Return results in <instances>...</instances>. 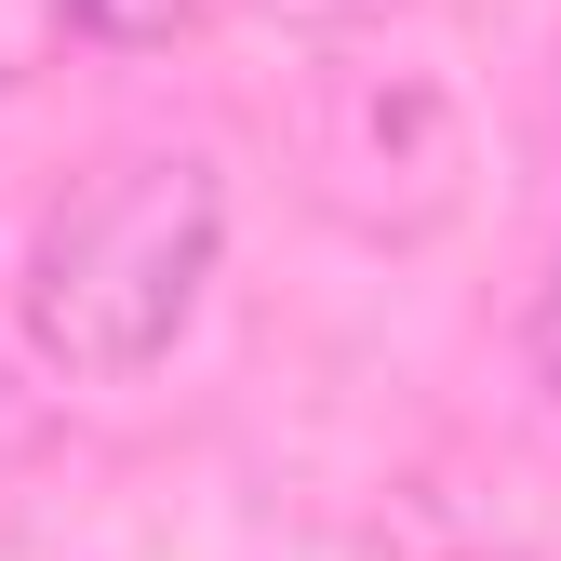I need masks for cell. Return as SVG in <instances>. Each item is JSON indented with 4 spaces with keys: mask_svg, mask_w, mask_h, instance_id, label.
I'll list each match as a JSON object with an SVG mask.
<instances>
[{
    "mask_svg": "<svg viewBox=\"0 0 561 561\" xmlns=\"http://www.w3.org/2000/svg\"><path fill=\"white\" fill-rule=\"evenodd\" d=\"M228 254V174L215 148H121L41 215L27 241V347L81 388L148 375L201 321Z\"/></svg>",
    "mask_w": 561,
    "mask_h": 561,
    "instance_id": "cell-1",
    "label": "cell"
},
{
    "mask_svg": "<svg viewBox=\"0 0 561 561\" xmlns=\"http://www.w3.org/2000/svg\"><path fill=\"white\" fill-rule=\"evenodd\" d=\"M308 187L362 241H428L468 201V121L428 67H334L308 94Z\"/></svg>",
    "mask_w": 561,
    "mask_h": 561,
    "instance_id": "cell-2",
    "label": "cell"
},
{
    "mask_svg": "<svg viewBox=\"0 0 561 561\" xmlns=\"http://www.w3.org/2000/svg\"><path fill=\"white\" fill-rule=\"evenodd\" d=\"M375 561H522V548L481 535V522H455L442 495H401V508L375 522Z\"/></svg>",
    "mask_w": 561,
    "mask_h": 561,
    "instance_id": "cell-3",
    "label": "cell"
},
{
    "mask_svg": "<svg viewBox=\"0 0 561 561\" xmlns=\"http://www.w3.org/2000/svg\"><path fill=\"white\" fill-rule=\"evenodd\" d=\"M54 14L81 27L94 54H161V41H174V27L201 14V0H54Z\"/></svg>",
    "mask_w": 561,
    "mask_h": 561,
    "instance_id": "cell-4",
    "label": "cell"
},
{
    "mask_svg": "<svg viewBox=\"0 0 561 561\" xmlns=\"http://www.w3.org/2000/svg\"><path fill=\"white\" fill-rule=\"evenodd\" d=\"M535 362H548V388H561V280H548V308H535Z\"/></svg>",
    "mask_w": 561,
    "mask_h": 561,
    "instance_id": "cell-5",
    "label": "cell"
},
{
    "mask_svg": "<svg viewBox=\"0 0 561 561\" xmlns=\"http://www.w3.org/2000/svg\"><path fill=\"white\" fill-rule=\"evenodd\" d=\"M295 14H334V27H362V14H401V0H295Z\"/></svg>",
    "mask_w": 561,
    "mask_h": 561,
    "instance_id": "cell-6",
    "label": "cell"
}]
</instances>
